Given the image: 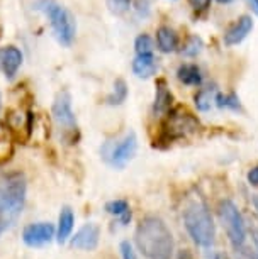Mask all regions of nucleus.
Segmentation results:
<instances>
[{
  "instance_id": "f257e3e1",
  "label": "nucleus",
  "mask_w": 258,
  "mask_h": 259,
  "mask_svg": "<svg viewBox=\"0 0 258 259\" xmlns=\"http://www.w3.org/2000/svg\"><path fill=\"white\" fill-rule=\"evenodd\" d=\"M134 244L146 259H172L173 236L168 226L160 217L148 215L141 219L134 231Z\"/></svg>"
},
{
  "instance_id": "f03ea898",
  "label": "nucleus",
  "mask_w": 258,
  "mask_h": 259,
  "mask_svg": "<svg viewBox=\"0 0 258 259\" xmlns=\"http://www.w3.org/2000/svg\"><path fill=\"white\" fill-rule=\"evenodd\" d=\"M26 193L27 183L22 173H11L0 182V237L21 219Z\"/></svg>"
},
{
  "instance_id": "7ed1b4c3",
  "label": "nucleus",
  "mask_w": 258,
  "mask_h": 259,
  "mask_svg": "<svg viewBox=\"0 0 258 259\" xmlns=\"http://www.w3.org/2000/svg\"><path fill=\"white\" fill-rule=\"evenodd\" d=\"M183 226L194 244L209 249L216 241V224L206 203L194 202L183 210Z\"/></svg>"
},
{
  "instance_id": "20e7f679",
  "label": "nucleus",
  "mask_w": 258,
  "mask_h": 259,
  "mask_svg": "<svg viewBox=\"0 0 258 259\" xmlns=\"http://www.w3.org/2000/svg\"><path fill=\"white\" fill-rule=\"evenodd\" d=\"M36 9L50 19L56 41L63 46H70L77 34V22L71 12L56 4L55 0H40L36 4Z\"/></svg>"
},
{
  "instance_id": "39448f33",
  "label": "nucleus",
  "mask_w": 258,
  "mask_h": 259,
  "mask_svg": "<svg viewBox=\"0 0 258 259\" xmlns=\"http://www.w3.org/2000/svg\"><path fill=\"white\" fill-rule=\"evenodd\" d=\"M219 219L223 222V227L228 234L233 249H238L246 244V226L245 219L236 207L235 202L231 200H223L219 203Z\"/></svg>"
},
{
  "instance_id": "423d86ee",
  "label": "nucleus",
  "mask_w": 258,
  "mask_h": 259,
  "mask_svg": "<svg viewBox=\"0 0 258 259\" xmlns=\"http://www.w3.org/2000/svg\"><path fill=\"white\" fill-rule=\"evenodd\" d=\"M136 149H138V138L134 133H129L118 143H105L100 153L107 164L121 169L134 158Z\"/></svg>"
},
{
  "instance_id": "0eeeda50",
  "label": "nucleus",
  "mask_w": 258,
  "mask_h": 259,
  "mask_svg": "<svg viewBox=\"0 0 258 259\" xmlns=\"http://www.w3.org/2000/svg\"><path fill=\"white\" fill-rule=\"evenodd\" d=\"M51 114L56 127L60 129V133H63L65 138L77 133V119L75 112L71 109V97L68 92H60L56 95L55 102H53Z\"/></svg>"
},
{
  "instance_id": "6e6552de",
  "label": "nucleus",
  "mask_w": 258,
  "mask_h": 259,
  "mask_svg": "<svg viewBox=\"0 0 258 259\" xmlns=\"http://www.w3.org/2000/svg\"><path fill=\"white\" fill-rule=\"evenodd\" d=\"M199 127V122L189 114V112L177 109V110H170L168 120L165 124V136L168 141L186 138V136L196 133Z\"/></svg>"
},
{
  "instance_id": "1a4fd4ad",
  "label": "nucleus",
  "mask_w": 258,
  "mask_h": 259,
  "mask_svg": "<svg viewBox=\"0 0 258 259\" xmlns=\"http://www.w3.org/2000/svg\"><path fill=\"white\" fill-rule=\"evenodd\" d=\"M56 237V227L50 222L29 224L22 231V241L27 247H43Z\"/></svg>"
},
{
  "instance_id": "9d476101",
  "label": "nucleus",
  "mask_w": 258,
  "mask_h": 259,
  "mask_svg": "<svg viewBox=\"0 0 258 259\" xmlns=\"http://www.w3.org/2000/svg\"><path fill=\"white\" fill-rule=\"evenodd\" d=\"M100 241V227L95 222L82 226L75 236L70 237V246L79 251H95Z\"/></svg>"
},
{
  "instance_id": "9b49d317",
  "label": "nucleus",
  "mask_w": 258,
  "mask_h": 259,
  "mask_svg": "<svg viewBox=\"0 0 258 259\" xmlns=\"http://www.w3.org/2000/svg\"><path fill=\"white\" fill-rule=\"evenodd\" d=\"M22 65V53L16 46L0 48V70L4 71L9 80L17 75L19 68Z\"/></svg>"
},
{
  "instance_id": "f8f14e48",
  "label": "nucleus",
  "mask_w": 258,
  "mask_h": 259,
  "mask_svg": "<svg viewBox=\"0 0 258 259\" xmlns=\"http://www.w3.org/2000/svg\"><path fill=\"white\" fill-rule=\"evenodd\" d=\"M253 31V19L250 16H243L238 19V22L230 31L225 34V45L226 46H236L245 39L248 34Z\"/></svg>"
},
{
  "instance_id": "ddd939ff",
  "label": "nucleus",
  "mask_w": 258,
  "mask_h": 259,
  "mask_svg": "<svg viewBox=\"0 0 258 259\" xmlns=\"http://www.w3.org/2000/svg\"><path fill=\"white\" fill-rule=\"evenodd\" d=\"M73 227H75V213L70 207H63L58 217V226H56V242L65 244L68 239L71 237Z\"/></svg>"
},
{
  "instance_id": "4468645a",
  "label": "nucleus",
  "mask_w": 258,
  "mask_h": 259,
  "mask_svg": "<svg viewBox=\"0 0 258 259\" xmlns=\"http://www.w3.org/2000/svg\"><path fill=\"white\" fill-rule=\"evenodd\" d=\"M173 95L168 90L165 80H160L157 83V94H155V104H153V114L155 115H167L172 109Z\"/></svg>"
},
{
  "instance_id": "2eb2a0df",
  "label": "nucleus",
  "mask_w": 258,
  "mask_h": 259,
  "mask_svg": "<svg viewBox=\"0 0 258 259\" xmlns=\"http://www.w3.org/2000/svg\"><path fill=\"white\" fill-rule=\"evenodd\" d=\"M158 70L157 58L153 55H136L133 61V73L138 78H152Z\"/></svg>"
},
{
  "instance_id": "dca6fc26",
  "label": "nucleus",
  "mask_w": 258,
  "mask_h": 259,
  "mask_svg": "<svg viewBox=\"0 0 258 259\" xmlns=\"http://www.w3.org/2000/svg\"><path fill=\"white\" fill-rule=\"evenodd\" d=\"M105 212L109 215H114L118 217V221L121 226H128L133 219V213H131V208H129V203L128 200H123V198H118V200H110V202L105 203Z\"/></svg>"
},
{
  "instance_id": "f3484780",
  "label": "nucleus",
  "mask_w": 258,
  "mask_h": 259,
  "mask_svg": "<svg viewBox=\"0 0 258 259\" xmlns=\"http://www.w3.org/2000/svg\"><path fill=\"white\" fill-rule=\"evenodd\" d=\"M177 78L180 83L189 87H201L202 85V73L201 68L192 63H186V65H180L177 70Z\"/></svg>"
},
{
  "instance_id": "a211bd4d",
  "label": "nucleus",
  "mask_w": 258,
  "mask_h": 259,
  "mask_svg": "<svg viewBox=\"0 0 258 259\" xmlns=\"http://www.w3.org/2000/svg\"><path fill=\"white\" fill-rule=\"evenodd\" d=\"M157 46L162 53H173L178 46L177 32L167 26H162L157 31Z\"/></svg>"
},
{
  "instance_id": "6ab92c4d",
  "label": "nucleus",
  "mask_w": 258,
  "mask_h": 259,
  "mask_svg": "<svg viewBox=\"0 0 258 259\" xmlns=\"http://www.w3.org/2000/svg\"><path fill=\"white\" fill-rule=\"evenodd\" d=\"M128 99V85H126L124 80H116L114 83V90L113 94L107 97V104L109 105H121L123 102Z\"/></svg>"
},
{
  "instance_id": "aec40b11",
  "label": "nucleus",
  "mask_w": 258,
  "mask_h": 259,
  "mask_svg": "<svg viewBox=\"0 0 258 259\" xmlns=\"http://www.w3.org/2000/svg\"><path fill=\"white\" fill-rule=\"evenodd\" d=\"M194 100H196L197 110L207 112L212 107L214 100H216V97H214V90L212 89H202V90H199L197 94H196V97H194Z\"/></svg>"
},
{
  "instance_id": "412c9836",
  "label": "nucleus",
  "mask_w": 258,
  "mask_h": 259,
  "mask_svg": "<svg viewBox=\"0 0 258 259\" xmlns=\"http://www.w3.org/2000/svg\"><path fill=\"white\" fill-rule=\"evenodd\" d=\"M153 39L148 34H139L134 41V51L136 55H153Z\"/></svg>"
},
{
  "instance_id": "4be33fe9",
  "label": "nucleus",
  "mask_w": 258,
  "mask_h": 259,
  "mask_svg": "<svg viewBox=\"0 0 258 259\" xmlns=\"http://www.w3.org/2000/svg\"><path fill=\"white\" fill-rule=\"evenodd\" d=\"M202 48H204V42H202V39L201 37H197V36H191L186 41V45H183L182 48V55L183 56H189V58H194V56H197L199 53L202 51Z\"/></svg>"
},
{
  "instance_id": "5701e85b",
  "label": "nucleus",
  "mask_w": 258,
  "mask_h": 259,
  "mask_svg": "<svg viewBox=\"0 0 258 259\" xmlns=\"http://www.w3.org/2000/svg\"><path fill=\"white\" fill-rule=\"evenodd\" d=\"M216 105L219 109H231V110H240L241 105H240V99L235 95V94H230V95H217L216 97Z\"/></svg>"
},
{
  "instance_id": "b1692460",
  "label": "nucleus",
  "mask_w": 258,
  "mask_h": 259,
  "mask_svg": "<svg viewBox=\"0 0 258 259\" xmlns=\"http://www.w3.org/2000/svg\"><path fill=\"white\" fill-rule=\"evenodd\" d=\"M129 6H131V0H107V7L116 16L124 14L129 9Z\"/></svg>"
},
{
  "instance_id": "393cba45",
  "label": "nucleus",
  "mask_w": 258,
  "mask_h": 259,
  "mask_svg": "<svg viewBox=\"0 0 258 259\" xmlns=\"http://www.w3.org/2000/svg\"><path fill=\"white\" fill-rule=\"evenodd\" d=\"M121 257L123 259H138V254H136L133 244H131L129 241H123L121 242Z\"/></svg>"
},
{
  "instance_id": "a878e982",
  "label": "nucleus",
  "mask_w": 258,
  "mask_h": 259,
  "mask_svg": "<svg viewBox=\"0 0 258 259\" xmlns=\"http://www.w3.org/2000/svg\"><path fill=\"white\" fill-rule=\"evenodd\" d=\"M235 252L238 254L240 259H258V252L255 251V247H246V244L235 249Z\"/></svg>"
},
{
  "instance_id": "bb28decb",
  "label": "nucleus",
  "mask_w": 258,
  "mask_h": 259,
  "mask_svg": "<svg viewBox=\"0 0 258 259\" xmlns=\"http://www.w3.org/2000/svg\"><path fill=\"white\" fill-rule=\"evenodd\" d=\"M189 4H191V7L194 11L201 12V11H206L209 7V4H211V0H189Z\"/></svg>"
},
{
  "instance_id": "cd10ccee",
  "label": "nucleus",
  "mask_w": 258,
  "mask_h": 259,
  "mask_svg": "<svg viewBox=\"0 0 258 259\" xmlns=\"http://www.w3.org/2000/svg\"><path fill=\"white\" fill-rule=\"evenodd\" d=\"M248 183L251 187H258V166H253V168L248 171Z\"/></svg>"
},
{
  "instance_id": "c85d7f7f",
  "label": "nucleus",
  "mask_w": 258,
  "mask_h": 259,
  "mask_svg": "<svg viewBox=\"0 0 258 259\" xmlns=\"http://www.w3.org/2000/svg\"><path fill=\"white\" fill-rule=\"evenodd\" d=\"M251 241H253V247L258 252V231L256 229H251Z\"/></svg>"
},
{
  "instance_id": "c756f323",
  "label": "nucleus",
  "mask_w": 258,
  "mask_h": 259,
  "mask_svg": "<svg viewBox=\"0 0 258 259\" xmlns=\"http://www.w3.org/2000/svg\"><path fill=\"white\" fill-rule=\"evenodd\" d=\"M246 4H248V7L258 16V0H246Z\"/></svg>"
},
{
  "instance_id": "7c9ffc66",
  "label": "nucleus",
  "mask_w": 258,
  "mask_h": 259,
  "mask_svg": "<svg viewBox=\"0 0 258 259\" xmlns=\"http://www.w3.org/2000/svg\"><path fill=\"white\" fill-rule=\"evenodd\" d=\"M209 257H211V259H230L228 256H225V254H219V252H214V254H211Z\"/></svg>"
},
{
  "instance_id": "2f4dec72",
  "label": "nucleus",
  "mask_w": 258,
  "mask_h": 259,
  "mask_svg": "<svg viewBox=\"0 0 258 259\" xmlns=\"http://www.w3.org/2000/svg\"><path fill=\"white\" fill-rule=\"evenodd\" d=\"M251 202H253V207H255V210H256V213H258V195H253Z\"/></svg>"
},
{
  "instance_id": "473e14b6",
  "label": "nucleus",
  "mask_w": 258,
  "mask_h": 259,
  "mask_svg": "<svg viewBox=\"0 0 258 259\" xmlns=\"http://www.w3.org/2000/svg\"><path fill=\"white\" fill-rule=\"evenodd\" d=\"M219 4H230V2H233V0H217Z\"/></svg>"
},
{
  "instance_id": "72a5a7b5",
  "label": "nucleus",
  "mask_w": 258,
  "mask_h": 259,
  "mask_svg": "<svg viewBox=\"0 0 258 259\" xmlns=\"http://www.w3.org/2000/svg\"><path fill=\"white\" fill-rule=\"evenodd\" d=\"M0 107H2V94H0Z\"/></svg>"
}]
</instances>
